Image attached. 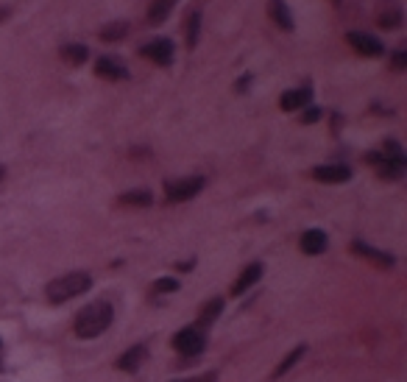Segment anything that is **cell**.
Listing matches in <instances>:
<instances>
[{
  "label": "cell",
  "instance_id": "1",
  "mask_svg": "<svg viewBox=\"0 0 407 382\" xmlns=\"http://www.w3.org/2000/svg\"><path fill=\"white\" fill-rule=\"evenodd\" d=\"M112 318H115V310H112L109 301H92V304H87V307L79 310L73 330H76L79 338L90 341V338L103 335L112 327Z\"/></svg>",
  "mask_w": 407,
  "mask_h": 382
},
{
  "label": "cell",
  "instance_id": "2",
  "mask_svg": "<svg viewBox=\"0 0 407 382\" xmlns=\"http://www.w3.org/2000/svg\"><path fill=\"white\" fill-rule=\"evenodd\" d=\"M92 287V276L87 271H73V274H64L59 279H53L48 287H45V296L50 304H64L81 293H87Z\"/></svg>",
  "mask_w": 407,
  "mask_h": 382
},
{
  "label": "cell",
  "instance_id": "3",
  "mask_svg": "<svg viewBox=\"0 0 407 382\" xmlns=\"http://www.w3.org/2000/svg\"><path fill=\"white\" fill-rule=\"evenodd\" d=\"M204 182L201 176H190V179H179V182H168L165 184V195H168V201H173V204H179V201H190V198H195L201 190H204Z\"/></svg>",
  "mask_w": 407,
  "mask_h": 382
},
{
  "label": "cell",
  "instance_id": "4",
  "mask_svg": "<svg viewBox=\"0 0 407 382\" xmlns=\"http://www.w3.org/2000/svg\"><path fill=\"white\" fill-rule=\"evenodd\" d=\"M204 346H207V341H204V335L195 330V327H187L181 332L173 335V349L181 352L184 357H195L204 352Z\"/></svg>",
  "mask_w": 407,
  "mask_h": 382
},
{
  "label": "cell",
  "instance_id": "5",
  "mask_svg": "<svg viewBox=\"0 0 407 382\" xmlns=\"http://www.w3.org/2000/svg\"><path fill=\"white\" fill-rule=\"evenodd\" d=\"M140 53H143L146 59H151L154 64L170 67V64H173V56H176V48H173V42H170V39H154V42L143 45V48H140Z\"/></svg>",
  "mask_w": 407,
  "mask_h": 382
},
{
  "label": "cell",
  "instance_id": "6",
  "mask_svg": "<svg viewBox=\"0 0 407 382\" xmlns=\"http://www.w3.org/2000/svg\"><path fill=\"white\" fill-rule=\"evenodd\" d=\"M346 39H349V45H352L357 53H363V56H382V53H385V45H382L377 37H371V34L352 31Z\"/></svg>",
  "mask_w": 407,
  "mask_h": 382
},
{
  "label": "cell",
  "instance_id": "7",
  "mask_svg": "<svg viewBox=\"0 0 407 382\" xmlns=\"http://www.w3.org/2000/svg\"><path fill=\"white\" fill-rule=\"evenodd\" d=\"M148 360V349L140 343V346H131L126 349L120 357H117V368L126 371V374H134V371H140V365Z\"/></svg>",
  "mask_w": 407,
  "mask_h": 382
},
{
  "label": "cell",
  "instance_id": "8",
  "mask_svg": "<svg viewBox=\"0 0 407 382\" xmlns=\"http://www.w3.org/2000/svg\"><path fill=\"white\" fill-rule=\"evenodd\" d=\"M312 176L324 184H341V182H349L352 179V168L346 165H321L312 171Z\"/></svg>",
  "mask_w": 407,
  "mask_h": 382
},
{
  "label": "cell",
  "instance_id": "9",
  "mask_svg": "<svg viewBox=\"0 0 407 382\" xmlns=\"http://www.w3.org/2000/svg\"><path fill=\"white\" fill-rule=\"evenodd\" d=\"M95 73L103 75V79H109V82H126L128 79V70L117 59H112V56H101L95 61Z\"/></svg>",
  "mask_w": 407,
  "mask_h": 382
},
{
  "label": "cell",
  "instance_id": "10",
  "mask_svg": "<svg viewBox=\"0 0 407 382\" xmlns=\"http://www.w3.org/2000/svg\"><path fill=\"white\" fill-rule=\"evenodd\" d=\"M326 235L321 232V229H307V232L301 235V240H299V246H301V251L307 254V257H315V254H324L326 251Z\"/></svg>",
  "mask_w": 407,
  "mask_h": 382
},
{
  "label": "cell",
  "instance_id": "11",
  "mask_svg": "<svg viewBox=\"0 0 407 382\" xmlns=\"http://www.w3.org/2000/svg\"><path fill=\"white\" fill-rule=\"evenodd\" d=\"M259 279H262V262H251L248 268H243V274H240L237 282L232 285V296H243V293L251 290Z\"/></svg>",
  "mask_w": 407,
  "mask_h": 382
},
{
  "label": "cell",
  "instance_id": "12",
  "mask_svg": "<svg viewBox=\"0 0 407 382\" xmlns=\"http://www.w3.org/2000/svg\"><path fill=\"white\" fill-rule=\"evenodd\" d=\"M310 101H312V90H310V87H301V90H288V93H282L279 106H282L285 112H296V109H304Z\"/></svg>",
  "mask_w": 407,
  "mask_h": 382
},
{
  "label": "cell",
  "instance_id": "13",
  "mask_svg": "<svg viewBox=\"0 0 407 382\" xmlns=\"http://www.w3.org/2000/svg\"><path fill=\"white\" fill-rule=\"evenodd\" d=\"M268 15L282 31H293V15H290L285 0H268Z\"/></svg>",
  "mask_w": 407,
  "mask_h": 382
},
{
  "label": "cell",
  "instance_id": "14",
  "mask_svg": "<svg viewBox=\"0 0 407 382\" xmlns=\"http://www.w3.org/2000/svg\"><path fill=\"white\" fill-rule=\"evenodd\" d=\"M352 251H355L357 257H366V260H371V262L382 265V268H390V265H393V257H390V254H385V251H379V249H371L368 243L355 240V243H352Z\"/></svg>",
  "mask_w": 407,
  "mask_h": 382
},
{
  "label": "cell",
  "instance_id": "15",
  "mask_svg": "<svg viewBox=\"0 0 407 382\" xmlns=\"http://www.w3.org/2000/svg\"><path fill=\"white\" fill-rule=\"evenodd\" d=\"M59 53H61V59H64L67 64H73V67H79V64H84V61L90 59V50H87V45H79V42L64 45Z\"/></svg>",
  "mask_w": 407,
  "mask_h": 382
},
{
  "label": "cell",
  "instance_id": "16",
  "mask_svg": "<svg viewBox=\"0 0 407 382\" xmlns=\"http://www.w3.org/2000/svg\"><path fill=\"white\" fill-rule=\"evenodd\" d=\"M173 6H176V0H154V3H151V9H148V23H151V26H159V23H165V20L170 17Z\"/></svg>",
  "mask_w": 407,
  "mask_h": 382
},
{
  "label": "cell",
  "instance_id": "17",
  "mask_svg": "<svg viewBox=\"0 0 407 382\" xmlns=\"http://www.w3.org/2000/svg\"><path fill=\"white\" fill-rule=\"evenodd\" d=\"M404 168H407L404 157H396V160H385V157H382V162L377 165V171H379L382 179H401Z\"/></svg>",
  "mask_w": 407,
  "mask_h": 382
},
{
  "label": "cell",
  "instance_id": "18",
  "mask_svg": "<svg viewBox=\"0 0 407 382\" xmlns=\"http://www.w3.org/2000/svg\"><path fill=\"white\" fill-rule=\"evenodd\" d=\"M151 201H154V195L148 190H128L117 198V204H123V207H151Z\"/></svg>",
  "mask_w": 407,
  "mask_h": 382
},
{
  "label": "cell",
  "instance_id": "19",
  "mask_svg": "<svg viewBox=\"0 0 407 382\" xmlns=\"http://www.w3.org/2000/svg\"><path fill=\"white\" fill-rule=\"evenodd\" d=\"M224 313V298H212V301H207V304H204V307H201V324L204 327H210V324H215L218 321V316Z\"/></svg>",
  "mask_w": 407,
  "mask_h": 382
},
{
  "label": "cell",
  "instance_id": "20",
  "mask_svg": "<svg viewBox=\"0 0 407 382\" xmlns=\"http://www.w3.org/2000/svg\"><path fill=\"white\" fill-rule=\"evenodd\" d=\"M126 34H128V23H126V20L109 23V26L101 28V39H103V42H120V39H126Z\"/></svg>",
  "mask_w": 407,
  "mask_h": 382
},
{
  "label": "cell",
  "instance_id": "21",
  "mask_svg": "<svg viewBox=\"0 0 407 382\" xmlns=\"http://www.w3.org/2000/svg\"><path fill=\"white\" fill-rule=\"evenodd\" d=\"M184 31H187V48L192 50V48L198 45V37H201V12H192V15L187 17Z\"/></svg>",
  "mask_w": 407,
  "mask_h": 382
},
{
  "label": "cell",
  "instance_id": "22",
  "mask_svg": "<svg viewBox=\"0 0 407 382\" xmlns=\"http://www.w3.org/2000/svg\"><path fill=\"white\" fill-rule=\"evenodd\" d=\"M301 354H304V346L293 349V352H290V354H288V357L282 360V363H279V368L274 371V376H285V374H288V371H290V368H293V365H296V363L301 360Z\"/></svg>",
  "mask_w": 407,
  "mask_h": 382
},
{
  "label": "cell",
  "instance_id": "23",
  "mask_svg": "<svg viewBox=\"0 0 407 382\" xmlns=\"http://www.w3.org/2000/svg\"><path fill=\"white\" fill-rule=\"evenodd\" d=\"M379 26L388 28V31H390V28H399V26H401V9L393 6L390 12H382V15H379Z\"/></svg>",
  "mask_w": 407,
  "mask_h": 382
},
{
  "label": "cell",
  "instance_id": "24",
  "mask_svg": "<svg viewBox=\"0 0 407 382\" xmlns=\"http://www.w3.org/2000/svg\"><path fill=\"white\" fill-rule=\"evenodd\" d=\"M154 290H157V293H176V290H179V282L170 279V276H165V279H157Z\"/></svg>",
  "mask_w": 407,
  "mask_h": 382
},
{
  "label": "cell",
  "instance_id": "25",
  "mask_svg": "<svg viewBox=\"0 0 407 382\" xmlns=\"http://www.w3.org/2000/svg\"><path fill=\"white\" fill-rule=\"evenodd\" d=\"M390 64H393V70H396V73H401V70L407 67V50H396V53H393V59H390Z\"/></svg>",
  "mask_w": 407,
  "mask_h": 382
},
{
  "label": "cell",
  "instance_id": "26",
  "mask_svg": "<svg viewBox=\"0 0 407 382\" xmlns=\"http://www.w3.org/2000/svg\"><path fill=\"white\" fill-rule=\"evenodd\" d=\"M321 115H324V112H321L318 106H310V109H304L301 123H307V126H310V123H318V120H321Z\"/></svg>",
  "mask_w": 407,
  "mask_h": 382
},
{
  "label": "cell",
  "instance_id": "27",
  "mask_svg": "<svg viewBox=\"0 0 407 382\" xmlns=\"http://www.w3.org/2000/svg\"><path fill=\"white\" fill-rule=\"evenodd\" d=\"M251 82H254V79H251V75H243V79H240V84H237V93H246Z\"/></svg>",
  "mask_w": 407,
  "mask_h": 382
},
{
  "label": "cell",
  "instance_id": "28",
  "mask_svg": "<svg viewBox=\"0 0 407 382\" xmlns=\"http://www.w3.org/2000/svg\"><path fill=\"white\" fill-rule=\"evenodd\" d=\"M0 173H3V171H0Z\"/></svg>",
  "mask_w": 407,
  "mask_h": 382
}]
</instances>
